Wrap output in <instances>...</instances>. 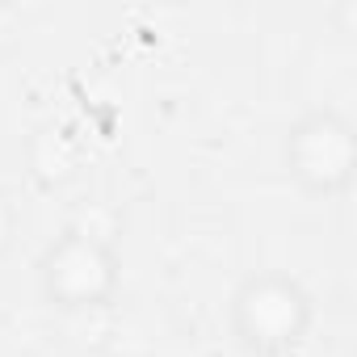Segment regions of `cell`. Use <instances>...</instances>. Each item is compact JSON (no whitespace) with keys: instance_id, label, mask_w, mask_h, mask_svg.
I'll list each match as a JSON object with an SVG mask.
<instances>
[{"instance_id":"cell-3","label":"cell","mask_w":357,"mask_h":357,"mask_svg":"<svg viewBox=\"0 0 357 357\" xmlns=\"http://www.w3.org/2000/svg\"><path fill=\"white\" fill-rule=\"evenodd\" d=\"M282 168L307 198H344L357 181V130L340 109H303L282 130Z\"/></svg>"},{"instance_id":"cell-4","label":"cell","mask_w":357,"mask_h":357,"mask_svg":"<svg viewBox=\"0 0 357 357\" xmlns=\"http://www.w3.org/2000/svg\"><path fill=\"white\" fill-rule=\"evenodd\" d=\"M17 227H22V215H17L13 198H9V194H0V257H5V252L13 248V240H17Z\"/></svg>"},{"instance_id":"cell-1","label":"cell","mask_w":357,"mask_h":357,"mask_svg":"<svg viewBox=\"0 0 357 357\" xmlns=\"http://www.w3.org/2000/svg\"><path fill=\"white\" fill-rule=\"evenodd\" d=\"M315 324V298L290 269H248L227 294V328L252 357H290Z\"/></svg>"},{"instance_id":"cell-2","label":"cell","mask_w":357,"mask_h":357,"mask_svg":"<svg viewBox=\"0 0 357 357\" xmlns=\"http://www.w3.org/2000/svg\"><path fill=\"white\" fill-rule=\"evenodd\" d=\"M38 294L55 311H101L122 290V252L93 227L59 231L38 257Z\"/></svg>"}]
</instances>
